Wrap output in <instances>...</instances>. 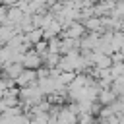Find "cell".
Instances as JSON below:
<instances>
[{"label":"cell","instance_id":"1","mask_svg":"<svg viewBox=\"0 0 124 124\" xmlns=\"http://www.w3.org/2000/svg\"><path fill=\"white\" fill-rule=\"evenodd\" d=\"M41 54L35 50V52H27L25 56H23V64L27 66V68H39L41 66Z\"/></svg>","mask_w":124,"mask_h":124},{"label":"cell","instance_id":"2","mask_svg":"<svg viewBox=\"0 0 124 124\" xmlns=\"http://www.w3.org/2000/svg\"><path fill=\"white\" fill-rule=\"evenodd\" d=\"M35 78H37L35 68H33V70H25V72H21V74L17 76V83H19V85H23V87H27L29 83H33V81H35Z\"/></svg>","mask_w":124,"mask_h":124},{"label":"cell","instance_id":"3","mask_svg":"<svg viewBox=\"0 0 124 124\" xmlns=\"http://www.w3.org/2000/svg\"><path fill=\"white\" fill-rule=\"evenodd\" d=\"M81 33H83V27H81V25H72V27H70V31H68L66 35H68V37H72V39H76V37H79Z\"/></svg>","mask_w":124,"mask_h":124},{"label":"cell","instance_id":"4","mask_svg":"<svg viewBox=\"0 0 124 124\" xmlns=\"http://www.w3.org/2000/svg\"><path fill=\"white\" fill-rule=\"evenodd\" d=\"M112 99H114L112 91H101V101L103 103H112Z\"/></svg>","mask_w":124,"mask_h":124},{"label":"cell","instance_id":"5","mask_svg":"<svg viewBox=\"0 0 124 124\" xmlns=\"http://www.w3.org/2000/svg\"><path fill=\"white\" fill-rule=\"evenodd\" d=\"M122 74H124V64H116V66L112 68V76L118 78V76H122Z\"/></svg>","mask_w":124,"mask_h":124},{"label":"cell","instance_id":"6","mask_svg":"<svg viewBox=\"0 0 124 124\" xmlns=\"http://www.w3.org/2000/svg\"><path fill=\"white\" fill-rule=\"evenodd\" d=\"M43 37V31H39V29H35L33 33H29V41H39Z\"/></svg>","mask_w":124,"mask_h":124},{"label":"cell","instance_id":"7","mask_svg":"<svg viewBox=\"0 0 124 124\" xmlns=\"http://www.w3.org/2000/svg\"><path fill=\"white\" fill-rule=\"evenodd\" d=\"M60 120H76V116L70 112H64V114H60Z\"/></svg>","mask_w":124,"mask_h":124},{"label":"cell","instance_id":"8","mask_svg":"<svg viewBox=\"0 0 124 124\" xmlns=\"http://www.w3.org/2000/svg\"><path fill=\"white\" fill-rule=\"evenodd\" d=\"M45 50H48V48L45 46V43H39V45H37V52H39V54H45Z\"/></svg>","mask_w":124,"mask_h":124},{"label":"cell","instance_id":"9","mask_svg":"<svg viewBox=\"0 0 124 124\" xmlns=\"http://www.w3.org/2000/svg\"><path fill=\"white\" fill-rule=\"evenodd\" d=\"M122 54H124V48H122Z\"/></svg>","mask_w":124,"mask_h":124}]
</instances>
